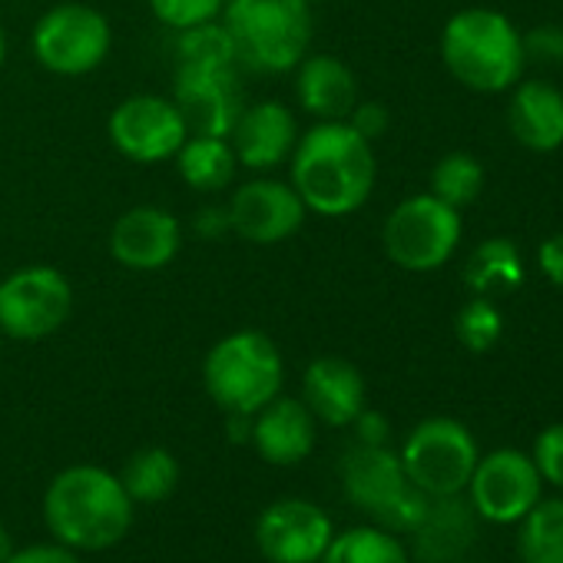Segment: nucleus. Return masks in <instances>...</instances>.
<instances>
[{
  "instance_id": "1",
  "label": "nucleus",
  "mask_w": 563,
  "mask_h": 563,
  "mask_svg": "<svg viewBox=\"0 0 563 563\" xmlns=\"http://www.w3.org/2000/svg\"><path fill=\"white\" fill-rule=\"evenodd\" d=\"M289 183L302 196L306 209L325 219L358 212L378 179L375 143L349 126V120L316 123L299 136L289 156Z\"/></svg>"
},
{
  "instance_id": "2",
  "label": "nucleus",
  "mask_w": 563,
  "mask_h": 563,
  "mask_svg": "<svg viewBox=\"0 0 563 563\" xmlns=\"http://www.w3.org/2000/svg\"><path fill=\"white\" fill-rule=\"evenodd\" d=\"M133 497L97 464L64 467L44 494V520L57 543L77 553L117 547L133 527Z\"/></svg>"
},
{
  "instance_id": "3",
  "label": "nucleus",
  "mask_w": 563,
  "mask_h": 563,
  "mask_svg": "<svg viewBox=\"0 0 563 563\" xmlns=\"http://www.w3.org/2000/svg\"><path fill=\"white\" fill-rule=\"evenodd\" d=\"M441 60L474 93H507L527 67L517 27L487 8H467L444 24Z\"/></svg>"
},
{
  "instance_id": "4",
  "label": "nucleus",
  "mask_w": 563,
  "mask_h": 563,
  "mask_svg": "<svg viewBox=\"0 0 563 563\" xmlns=\"http://www.w3.org/2000/svg\"><path fill=\"white\" fill-rule=\"evenodd\" d=\"M282 382H286V362L278 345L258 329H242L219 339L202 362L206 395L225 415L252 418L282 395Z\"/></svg>"
},
{
  "instance_id": "5",
  "label": "nucleus",
  "mask_w": 563,
  "mask_h": 563,
  "mask_svg": "<svg viewBox=\"0 0 563 563\" xmlns=\"http://www.w3.org/2000/svg\"><path fill=\"white\" fill-rule=\"evenodd\" d=\"M235 60L255 74H292L312 47V4L306 0H242L219 18Z\"/></svg>"
},
{
  "instance_id": "6",
  "label": "nucleus",
  "mask_w": 563,
  "mask_h": 563,
  "mask_svg": "<svg viewBox=\"0 0 563 563\" xmlns=\"http://www.w3.org/2000/svg\"><path fill=\"white\" fill-rule=\"evenodd\" d=\"M342 487L358 510L391 533L418 530L428 517V494L408 481L401 457L388 444H355L342 457Z\"/></svg>"
},
{
  "instance_id": "7",
  "label": "nucleus",
  "mask_w": 563,
  "mask_h": 563,
  "mask_svg": "<svg viewBox=\"0 0 563 563\" xmlns=\"http://www.w3.org/2000/svg\"><path fill=\"white\" fill-rule=\"evenodd\" d=\"M382 242L388 258L405 272L441 268L461 242V209L431 192L401 199L385 219Z\"/></svg>"
},
{
  "instance_id": "8",
  "label": "nucleus",
  "mask_w": 563,
  "mask_h": 563,
  "mask_svg": "<svg viewBox=\"0 0 563 563\" xmlns=\"http://www.w3.org/2000/svg\"><path fill=\"white\" fill-rule=\"evenodd\" d=\"M74 286L54 265H24L0 278V335L41 342L67 325Z\"/></svg>"
},
{
  "instance_id": "9",
  "label": "nucleus",
  "mask_w": 563,
  "mask_h": 563,
  "mask_svg": "<svg viewBox=\"0 0 563 563\" xmlns=\"http://www.w3.org/2000/svg\"><path fill=\"white\" fill-rule=\"evenodd\" d=\"M408 481L428 497H454L467 487L477 467V441L454 418H424L401 448Z\"/></svg>"
},
{
  "instance_id": "10",
  "label": "nucleus",
  "mask_w": 563,
  "mask_h": 563,
  "mask_svg": "<svg viewBox=\"0 0 563 563\" xmlns=\"http://www.w3.org/2000/svg\"><path fill=\"white\" fill-rule=\"evenodd\" d=\"M31 47L44 70L57 77H84L110 57L113 31L103 11L67 0L37 21Z\"/></svg>"
},
{
  "instance_id": "11",
  "label": "nucleus",
  "mask_w": 563,
  "mask_h": 563,
  "mask_svg": "<svg viewBox=\"0 0 563 563\" xmlns=\"http://www.w3.org/2000/svg\"><path fill=\"white\" fill-rule=\"evenodd\" d=\"M107 133L120 156L140 166H153L179 153V146L189 136V126L169 97L136 93L117 103V110L110 113Z\"/></svg>"
},
{
  "instance_id": "12",
  "label": "nucleus",
  "mask_w": 563,
  "mask_h": 563,
  "mask_svg": "<svg viewBox=\"0 0 563 563\" xmlns=\"http://www.w3.org/2000/svg\"><path fill=\"white\" fill-rule=\"evenodd\" d=\"M225 212L232 235L252 245H278L292 239L309 216L296 186L272 179L268 173H255V179L232 186Z\"/></svg>"
},
{
  "instance_id": "13",
  "label": "nucleus",
  "mask_w": 563,
  "mask_h": 563,
  "mask_svg": "<svg viewBox=\"0 0 563 563\" xmlns=\"http://www.w3.org/2000/svg\"><path fill=\"white\" fill-rule=\"evenodd\" d=\"M477 517L490 523H517L540 497L543 477L530 454L517 448H500L477 457V467L464 487Z\"/></svg>"
},
{
  "instance_id": "14",
  "label": "nucleus",
  "mask_w": 563,
  "mask_h": 563,
  "mask_svg": "<svg viewBox=\"0 0 563 563\" xmlns=\"http://www.w3.org/2000/svg\"><path fill=\"white\" fill-rule=\"evenodd\" d=\"M332 537V517L302 497L275 500L255 520V547L268 563H319Z\"/></svg>"
},
{
  "instance_id": "15",
  "label": "nucleus",
  "mask_w": 563,
  "mask_h": 563,
  "mask_svg": "<svg viewBox=\"0 0 563 563\" xmlns=\"http://www.w3.org/2000/svg\"><path fill=\"white\" fill-rule=\"evenodd\" d=\"M189 133L229 136L242 113V90L235 67H179L176 97Z\"/></svg>"
},
{
  "instance_id": "16",
  "label": "nucleus",
  "mask_w": 563,
  "mask_h": 563,
  "mask_svg": "<svg viewBox=\"0 0 563 563\" xmlns=\"http://www.w3.org/2000/svg\"><path fill=\"white\" fill-rule=\"evenodd\" d=\"M302 130L292 113L282 100H258L252 107H242L229 143L235 150V159L249 173H272L282 163H289Z\"/></svg>"
},
{
  "instance_id": "17",
  "label": "nucleus",
  "mask_w": 563,
  "mask_h": 563,
  "mask_svg": "<svg viewBox=\"0 0 563 563\" xmlns=\"http://www.w3.org/2000/svg\"><path fill=\"white\" fill-rule=\"evenodd\" d=\"M183 249V222L163 206H133L110 229V255L133 272H159Z\"/></svg>"
},
{
  "instance_id": "18",
  "label": "nucleus",
  "mask_w": 563,
  "mask_h": 563,
  "mask_svg": "<svg viewBox=\"0 0 563 563\" xmlns=\"http://www.w3.org/2000/svg\"><path fill=\"white\" fill-rule=\"evenodd\" d=\"M316 438H319V421L302 398L278 395L252 415L249 441L255 444L258 457L275 467H292L306 461L316 448Z\"/></svg>"
},
{
  "instance_id": "19",
  "label": "nucleus",
  "mask_w": 563,
  "mask_h": 563,
  "mask_svg": "<svg viewBox=\"0 0 563 563\" xmlns=\"http://www.w3.org/2000/svg\"><path fill=\"white\" fill-rule=\"evenodd\" d=\"M365 398V378L349 358L322 355L302 375V401L329 428H349L362 415Z\"/></svg>"
},
{
  "instance_id": "20",
  "label": "nucleus",
  "mask_w": 563,
  "mask_h": 563,
  "mask_svg": "<svg viewBox=\"0 0 563 563\" xmlns=\"http://www.w3.org/2000/svg\"><path fill=\"white\" fill-rule=\"evenodd\" d=\"M296 74V103L316 117L325 120H349V113L358 103V80L349 64H342L332 54H306L299 60Z\"/></svg>"
},
{
  "instance_id": "21",
  "label": "nucleus",
  "mask_w": 563,
  "mask_h": 563,
  "mask_svg": "<svg viewBox=\"0 0 563 563\" xmlns=\"http://www.w3.org/2000/svg\"><path fill=\"white\" fill-rule=\"evenodd\" d=\"M507 126L514 140L533 153L560 150L563 146V93L547 80L514 84Z\"/></svg>"
},
{
  "instance_id": "22",
  "label": "nucleus",
  "mask_w": 563,
  "mask_h": 563,
  "mask_svg": "<svg viewBox=\"0 0 563 563\" xmlns=\"http://www.w3.org/2000/svg\"><path fill=\"white\" fill-rule=\"evenodd\" d=\"M179 179L206 196H216L222 189H232L235 173H239V159L235 150L229 143V136H202V133H189L186 143L179 146V153L173 156Z\"/></svg>"
},
{
  "instance_id": "23",
  "label": "nucleus",
  "mask_w": 563,
  "mask_h": 563,
  "mask_svg": "<svg viewBox=\"0 0 563 563\" xmlns=\"http://www.w3.org/2000/svg\"><path fill=\"white\" fill-rule=\"evenodd\" d=\"M464 286L474 296H500L523 286V258L510 239H484L464 268Z\"/></svg>"
},
{
  "instance_id": "24",
  "label": "nucleus",
  "mask_w": 563,
  "mask_h": 563,
  "mask_svg": "<svg viewBox=\"0 0 563 563\" xmlns=\"http://www.w3.org/2000/svg\"><path fill=\"white\" fill-rule=\"evenodd\" d=\"M517 523L520 563H563V497H540Z\"/></svg>"
},
{
  "instance_id": "25",
  "label": "nucleus",
  "mask_w": 563,
  "mask_h": 563,
  "mask_svg": "<svg viewBox=\"0 0 563 563\" xmlns=\"http://www.w3.org/2000/svg\"><path fill=\"white\" fill-rule=\"evenodd\" d=\"M120 484L133 504H163L179 484V461L166 448H143L123 464Z\"/></svg>"
},
{
  "instance_id": "26",
  "label": "nucleus",
  "mask_w": 563,
  "mask_h": 563,
  "mask_svg": "<svg viewBox=\"0 0 563 563\" xmlns=\"http://www.w3.org/2000/svg\"><path fill=\"white\" fill-rule=\"evenodd\" d=\"M319 563H411V556L398 533L375 523H362L332 537Z\"/></svg>"
},
{
  "instance_id": "27",
  "label": "nucleus",
  "mask_w": 563,
  "mask_h": 563,
  "mask_svg": "<svg viewBox=\"0 0 563 563\" xmlns=\"http://www.w3.org/2000/svg\"><path fill=\"white\" fill-rule=\"evenodd\" d=\"M481 189H484V166L471 153H448L431 169V196H438L454 209L471 206L481 196Z\"/></svg>"
},
{
  "instance_id": "28",
  "label": "nucleus",
  "mask_w": 563,
  "mask_h": 563,
  "mask_svg": "<svg viewBox=\"0 0 563 563\" xmlns=\"http://www.w3.org/2000/svg\"><path fill=\"white\" fill-rule=\"evenodd\" d=\"M176 54H179V67H239L232 34L219 21L183 31Z\"/></svg>"
},
{
  "instance_id": "29",
  "label": "nucleus",
  "mask_w": 563,
  "mask_h": 563,
  "mask_svg": "<svg viewBox=\"0 0 563 563\" xmlns=\"http://www.w3.org/2000/svg\"><path fill=\"white\" fill-rule=\"evenodd\" d=\"M454 332H457V342L474 352V355H484L490 352L500 335H504V316L500 309L487 299V296H474L454 319Z\"/></svg>"
},
{
  "instance_id": "30",
  "label": "nucleus",
  "mask_w": 563,
  "mask_h": 563,
  "mask_svg": "<svg viewBox=\"0 0 563 563\" xmlns=\"http://www.w3.org/2000/svg\"><path fill=\"white\" fill-rule=\"evenodd\" d=\"M150 11L163 27L183 34V31L219 21L222 0H150Z\"/></svg>"
},
{
  "instance_id": "31",
  "label": "nucleus",
  "mask_w": 563,
  "mask_h": 563,
  "mask_svg": "<svg viewBox=\"0 0 563 563\" xmlns=\"http://www.w3.org/2000/svg\"><path fill=\"white\" fill-rule=\"evenodd\" d=\"M533 464L543 477V484L563 490V421L560 424H550L537 434L533 441Z\"/></svg>"
},
{
  "instance_id": "32",
  "label": "nucleus",
  "mask_w": 563,
  "mask_h": 563,
  "mask_svg": "<svg viewBox=\"0 0 563 563\" xmlns=\"http://www.w3.org/2000/svg\"><path fill=\"white\" fill-rule=\"evenodd\" d=\"M523 44V60L543 64V67H560L563 64V27L556 24H543L533 27L520 37Z\"/></svg>"
},
{
  "instance_id": "33",
  "label": "nucleus",
  "mask_w": 563,
  "mask_h": 563,
  "mask_svg": "<svg viewBox=\"0 0 563 563\" xmlns=\"http://www.w3.org/2000/svg\"><path fill=\"white\" fill-rule=\"evenodd\" d=\"M388 110L382 107V103H355V110L349 113V126L355 130V133H362L368 143H375V140H382L385 133H388Z\"/></svg>"
},
{
  "instance_id": "34",
  "label": "nucleus",
  "mask_w": 563,
  "mask_h": 563,
  "mask_svg": "<svg viewBox=\"0 0 563 563\" xmlns=\"http://www.w3.org/2000/svg\"><path fill=\"white\" fill-rule=\"evenodd\" d=\"M8 563H80L77 550L64 547V543H34V547H21L8 556Z\"/></svg>"
},
{
  "instance_id": "35",
  "label": "nucleus",
  "mask_w": 563,
  "mask_h": 563,
  "mask_svg": "<svg viewBox=\"0 0 563 563\" xmlns=\"http://www.w3.org/2000/svg\"><path fill=\"white\" fill-rule=\"evenodd\" d=\"M537 265H540L543 278H550L553 286L563 289V232H556V235H550V239L540 242V249H537Z\"/></svg>"
},
{
  "instance_id": "36",
  "label": "nucleus",
  "mask_w": 563,
  "mask_h": 563,
  "mask_svg": "<svg viewBox=\"0 0 563 563\" xmlns=\"http://www.w3.org/2000/svg\"><path fill=\"white\" fill-rule=\"evenodd\" d=\"M352 428H355L358 444H388V438H391V424L382 411L362 408V415L352 421Z\"/></svg>"
},
{
  "instance_id": "37",
  "label": "nucleus",
  "mask_w": 563,
  "mask_h": 563,
  "mask_svg": "<svg viewBox=\"0 0 563 563\" xmlns=\"http://www.w3.org/2000/svg\"><path fill=\"white\" fill-rule=\"evenodd\" d=\"M196 232L206 235V239H216V235L232 232V229H229V212H225V206H206V209H199V216H196Z\"/></svg>"
},
{
  "instance_id": "38",
  "label": "nucleus",
  "mask_w": 563,
  "mask_h": 563,
  "mask_svg": "<svg viewBox=\"0 0 563 563\" xmlns=\"http://www.w3.org/2000/svg\"><path fill=\"white\" fill-rule=\"evenodd\" d=\"M14 553V540H11V533H8V527L0 523V563H8V556Z\"/></svg>"
},
{
  "instance_id": "39",
  "label": "nucleus",
  "mask_w": 563,
  "mask_h": 563,
  "mask_svg": "<svg viewBox=\"0 0 563 563\" xmlns=\"http://www.w3.org/2000/svg\"><path fill=\"white\" fill-rule=\"evenodd\" d=\"M8 64V31H4V24H0V67Z\"/></svg>"
},
{
  "instance_id": "40",
  "label": "nucleus",
  "mask_w": 563,
  "mask_h": 563,
  "mask_svg": "<svg viewBox=\"0 0 563 563\" xmlns=\"http://www.w3.org/2000/svg\"><path fill=\"white\" fill-rule=\"evenodd\" d=\"M235 4H242V0H222V14H225V11H232Z\"/></svg>"
},
{
  "instance_id": "41",
  "label": "nucleus",
  "mask_w": 563,
  "mask_h": 563,
  "mask_svg": "<svg viewBox=\"0 0 563 563\" xmlns=\"http://www.w3.org/2000/svg\"><path fill=\"white\" fill-rule=\"evenodd\" d=\"M306 4H322V0H306Z\"/></svg>"
},
{
  "instance_id": "42",
  "label": "nucleus",
  "mask_w": 563,
  "mask_h": 563,
  "mask_svg": "<svg viewBox=\"0 0 563 563\" xmlns=\"http://www.w3.org/2000/svg\"><path fill=\"white\" fill-rule=\"evenodd\" d=\"M0 345H4V335H0Z\"/></svg>"
}]
</instances>
